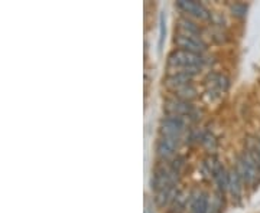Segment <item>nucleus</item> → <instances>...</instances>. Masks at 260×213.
Here are the masks:
<instances>
[{
    "mask_svg": "<svg viewBox=\"0 0 260 213\" xmlns=\"http://www.w3.org/2000/svg\"><path fill=\"white\" fill-rule=\"evenodd\" d=\"M186 120L175 115H167L160 121V137L169 140L175 144H179L182 136L185 133Z\"/></svg>",
    "mask_w": 260,
    "mask_h": 213,
    "instance_id": "7ed1b4c3",
    "label": "nucleus"
},
{
    "mask_svg": "<svg viewBox=\"0 0 260 213\" xmlns=\"http://www.w3.org/2000/svg\"><path fill=\"white\" fill-rule=\"evenodd\" d=\"M177 144L169 141V140L159 137L158 143H156V153H158L160 161H168L171 163L172 160L177 157Z\"/></svg>",
    "mask_w": 260,
    "mask_h": 213,
    "instance_id": "6e6552de",
    "label": "nucleus"
},
{
    "mask_svg": "<svg viewBox=\"0 0 260 213\" xmlns=\"http://www.w3.org/2000/svg\"><path fill=\"white\" fill-rule=\"evenodd\" d=\"M205 61L203 55L192 54L182 49H175L168 56V68L172 72H184V74L195 75L203 66Z\"/></svg>",
    "mask_w": 260,
    "mask_h": 213,
    "instance_id": "f257e3e1",
    "label": "nucleus"
},
{
    "mask_svg": "<svg viewBox=\"0 0 260 213\" xmlns=\"http://www.w3.org/2000/svg\"><path fill=\"white\" fill-rule=\"evenodd\" d=\"M175 45H177V49L188 51V52L198 54V55H203L205 51H207V45L203 42V39L198 36H191V35L177 33V36H175Z\"/></svg>",
    "mask_w": 260,
    "mask_h": 213,
    "instance_id": "423d86ee",
    "label": "nucleus"
},
{
    "mask_svg": "<svg viewBox=\"0 0 260 213\" xmlns=\"http://www.w3.org/2000/svg\"><path fill=\"white\" fill-rule=\"evenodd\" d=\"M213 179L215 180V185L218 187L220 193L223 195L224 192L229 190V185H230V172L223 166V164H217V167L214 168Z\"/></svg>",
    "mask_w": 260,
    "mask_h": 213,
    "instance_id": "9d476101",
    "label": "nucleus"
},
{
    "mask_svg": "<svg viewBox=\"0 0 260 213\" xmlns=\"http://www.w3.org/2000/svg\"><path fill=\"white\" fill-rule=\"evenodd\" d=\"M164 110L167 112V115H175V117H181L184 120L192 118L195 115V108L192 107V104L179 98H168L164 105Z\"/></svg>",
    "mask_w": 260,
    "mask_h": 213,
    "instance_id": "20e7f679",
    "label": "nucleus"
},
{
    "mask_svg": "<svg viewBox=\"0 0 260 213\" xmlns=\"http://www.w3.org/2000/svg\"><path fill=\"white\" fill-rule=\"evenodd\" d=\"M210 203H208V195L207 193H198L192 199L189 206V213H208Z\"/></svg>",
    "mask_w": 260,
    "mask_h": 213,
    "instance_id": "ddd939ff",
    "label": "nucleus"
},
{
    "mask_svg": "<svg viewBox=\"0 0 260 213\" xmlns=\"http://www.w3.org/2000/svg\"><path fill=\"white\" fill-rule=\"evenodd\" d=\"M178 33L200 37V35H201V29H200L198 25H195L194 22L189 20L188 18H181L178 20Z\"/></svg>",
    "mask_w": 260,
    "mask_h": 213,
    "instance_id": "f8f14e48",
    "label": "nucleus"
},
{
    "mask_svg": "<svg viewBox=\"0 0 260 213\" xmlns=\"http://www.w3.org/2000/svg\"><path fill=\"white\" fill-rule=\"evenodd\" d=\"M177 8L181 12L186 13L189 18L198 19V20H210L211 13L205 8L203 3L195 2V0H179L177 2Z\"/></svg>",
    "mask_w": 260,
    "mask_h": 213,
    "instance_id": "39448f33",
    "label": "nucleus"
},
{
    "mask_svg": "<svg viewBox=\"0 0 260 213\" xmlns=\"http://www.w3.org/2000/svg\"><path fill=\"white\" fill-rule=\"evenodd\" d=\"M243 180L242 177L239 176L236 167L230 170V185H229V192L232 195L233 200H240L243 193Z\"/></svg>",
    "mask_w": 260,
    "mask_h": 213,
    "instance_id": "9b49d317",
    "label": "nucleus"
},
{
    "mask_svg": "<svg viewBox=\"0 0 260 213\" xmlns=\"http://www.w3.org/2000/svg\"><path fill=\"white\" fill-rule=\"evenodd\" d=\"M192 79H194V75L191 74L171 72V74L167 75V78H165V85H167L171 91H174V90H178V88H181V87H185V85L192 83Z\"/></svg>",
    "mask_w": 260,
    "mask_h": 213,
    "instance_id": "1a4fd4ad",
    "label": "nucleus"
},
{
    "mask_svg": "<svg viewBox=\"0 0 260 213\" xmlns=\"http://www.w3.org/2000/svg\"><path fill=\"white\" fill-rule=\"evenodd\" d=\"M186 202H188V197L184 193H178L177 197L172 202V207L169 209V213H184Z\"/></svg>",
    "mask_w": 260,
    "mask_h": 213,
    "instance_id": "4468645a",
    "label": "nucleus"
},
{
    "mask_svg": "<svg viewBox=\"0 0 260 213\" xmlns=\"http://www.w3.org/2000/svg\"><path fill=\"white\" fill-rule=\"evenodd\" d=\"M236 170H237L239 176L242 177L243 183L246 186L254 187V186L260 182L259 164L253 160V157H251L246 150L237 157V161H236Z\"/></svg>",
    "mask_w": 260,
    "mask_h": 213,
    "instance_id": "f03ea898",
    "label": "nucleus"
},
{
    "mask_svg": "<svg viewBox=\"0 0 260 213\" xmlns=\"http://www.w3.org/2000/svg\"><path fill=\"white\" fill-rule=\"evenodd\" d=\"M232 13L234 16H237V18H244L246 16V12H247V6L244 5V3H234L232 5Z\"/></svg>",
    "mask_w": 260,
    "mask_h": 213,
    "instance_id": "2eb2a0df",
    "label": "nucleus"
},
{
    "mask_svg": "<svg viewBox=\"0 0 260 213\" xmlns=\"http://www.w3.org/2000/svg\"><path fill=\"white\" fill-rule=\"evenodd\" d=\"M207 87H208V94L210 95L220 98L229 88V79L221 74H213L208 76Z\"/></svg>",
    "mask_w": 260,
    "mask_h": 213,
    "instance_id": "0eeeda50",
    "label": "nucleus"
}]
</instances>
